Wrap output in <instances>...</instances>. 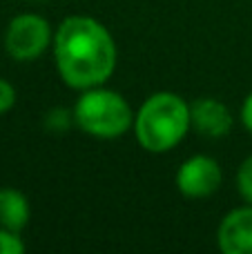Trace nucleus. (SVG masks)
Segmentation results:
<instances>
[{"instance_id": "nucleus-1", "label": "nucleus", "mask_w": 252, "mask_h": 254, "mask_svg": "<svg viewBox=\"0 0 252 254\" xmlns=\"http://www.w3.org/2000/svg\"><path fill=\"white\" fill-rule=\"evenodd\" d=\"M52 49L61 80L76 92L105 85L119 61L110 29L85 13L63 18L54 31Z\"/></svg>"}, {"instance_id": "nucleus-8", "label": "nucleus", "mask_w": 252, "mask_h": 254, "mask_svg": "<svg viewBox=\"0 0 252 254\" xmlns=\"http://www.w3.org/2000/svg\"><path fill=\"white\" fill-rule=\"evenodd\" d=\"M31 205L25 192L18 188H0V225L13 232H22L29 225Z\"/></svg>"}, {"instance_id": "nucleus-4", "label": "nucleus", "mask_w": 252, "mask_h": 254, "mask_svg": "<svg viewBox=\"0 0 252 254\" xmlns=\"http://www.w3.org/2000/svg\"><path fill=\"white\" fill-rule=\"evenodd\" d=\"M54 31L56 29L40 13H18L4 29V52L16 63H34L52 47Z\"/></svg>"}, {"instance_id": "nucleus-13", "label": "nucleus", "mask_w": 252, "mask_h": 254, "mask_svg": "<svg viewBox=\"0 0 252 254\" xmlns=\"http://www.w3.org/2000/svg\"><path fill=\"white\" fill-rule=\"evenodd\" d=\"M239 116H241V125L246 127V131L252 134V92L244 98V103H241Z\"/></svg>"}, {"instance_id": "nucleus-5", "label": "nucleus", "mask_w": 252, "mask_h": 254, "mask_svg": "<svg viewBox=\"0 0 252 254\" xmlns=\"http://www.w3.org/2000/svg\"><path fill=\"white\" fill-rule=\"evenodd\" d=\"M174 183L186 198L201 201L219 192L223 183V170L217 158L208 154H194L179 165Z\"/></svg>"}, {"instance_id": "nucleus-2", "label": "nucleus", "mask_w": 252, "mask_h": 254, "mask_svg": "<svg viewBox=\"0 0 252 254\" xmlns=\"http://www.w3.org/2000/svg\"><path fill=\"white\" fill-rule=\"evenodd\" d=\"M190 129V103L174 92L150 94L134 112V138L150 154L172 152Z\"/></svg>"}, {"instance_id": "nucleus-10", "label": "nucleus", "mask_w": 252, "mask_h": 254, "mask_svg": "<svg viewBox=\"0 0 252 254\" xmlns=\"http://www.w3.org/2000/svg\"><path fill=\"white\" fill-rule=\"evenodd\" d=\"M74 123V112L65 110V107H54L47 112V119H45V127L49 131H65L67 127Z\"/></svg>"}, {"instance_id": "nucleus-9", "label": "nucleus", "mask_w": 252, "mask_h": 254, "mask_svg": "<svg viewBox=\"0 0 252 254\" xmlns=\"http://www.w3.org/2000/svg\"><path fill=\"white\" fill-rule=\"evenodd\" d=\"M237 190H239V196L252 205V154L241 161L237 170Z\"/></svg>"}, {"instance_id": "nucleus-7", "label": "nucleus", "mask_w": 252, "mask_h": 254, "mask_svg": "<svg viewBox=\"0 0 252 254\" xmlns=\"http://www.w3.org/2000/svg\"><path fill=\"white\" fill-rule=\"evenodd\" d=\"M217 243L223 254H252V205L230 210L217 230Z\"/></svg>"}, {"instance_id": "nucleus-3", "label": "nucleus", "mask_w": 252, "mask_h": 254, "mask_svg": "<svg viewBox=\"0 0 252 254\" xmlns=\"http://www.w3.org/2000/svg\"><path fill=\"white\" fill-rule=\"evenodd\" d=\"M74 125L83 134L101 140H114L132 131L134 110L123 94L105 85L78 92L74 107Z\"/></svg>"}, {"instance_id": "nucleus-11", "label": "nucleus", "mask_w": 252, "mask_h": 254, "mask_svg": "<svg viewBox=\"0 0 252 254\" xmlns=\"http://www.w3.org/2000/svg\"><path fill=\"white\" fill-rule=\"evenodd\" d=\"M27 250L20 232H13L0 225V254H22Z\"/></svg>"}, {"instance_id": "nucleus-12", "label": "nucleus", "mask_w": 252, "mask_h": 254, "mask_svg": "<svg viewBox=\"0 0 252 254\" xmlns=\"http://www.w3.org/2000/svg\"><path fill=\"white\" fill-rule=\"evenodd\" d=\"M16 87H13L11 83H9L7 78H0V116L9 114V112L13 110V105H16Z\"/></svg>"}, {"instance_id": "nucleus-6", "label": "nucleus", "mask_w": 252, "mask_h": 254, "mask_svg": "<svg viewBox=\"0 0 252 254\" xmlns=\"http://www.w3.org/2000/svg\"><path fill=\"white\" fill-rule=\"evenodd\" d=\"M192 129L205 138H223L232 131L235 116L223 101L212 96H201L190 103Z\"/></svg>"}]
</instances>
